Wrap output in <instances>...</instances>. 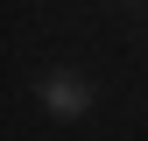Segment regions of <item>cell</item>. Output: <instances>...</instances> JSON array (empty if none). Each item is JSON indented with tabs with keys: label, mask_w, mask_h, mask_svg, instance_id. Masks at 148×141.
<instances>
[{
	"label": "cell",
	"mask_w": 148,
	"mask_h": 141,
	"mask_svg": "<svg viewBox=\"0 0 148 141\" xmlns=\"http://www.w3.org/2000/svg\"><path fill=\"white\" fill-rule=\"evenodd\" d=\"M49 106H57V113H78V106H85V85L78 78H49V92H42Z\"/></svg>",
	"instance_id": "6da1fadb"
}]
</instances>
